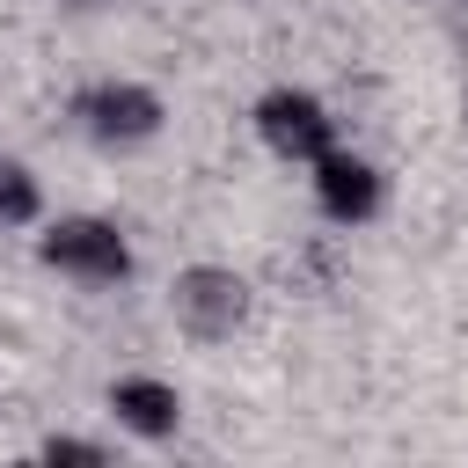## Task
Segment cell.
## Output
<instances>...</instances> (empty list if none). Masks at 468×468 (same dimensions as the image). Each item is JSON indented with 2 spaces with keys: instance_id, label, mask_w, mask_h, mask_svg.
<instances>
[{
  "instance_id": "cell-7",
  "label": "cell",
  "mask_w": 468,
  "mask_h": 468,
  "mask_svg": "<svg viewBox=\"0 0 468 468\" xmlns=\"http://www.w3.org/2000/svg\"><path fill=\"white\" fill-rule=\"evenodd\" d=\"M51 205H58V197H51L44 161H37L29 146L0 139V241H29V227H37Z\"/></svg>"
},
{
  "instance_id": "cell-6",
  "label": "cell",
  "mask_w": 468,
  "mask_h": 468,
  "mask_svg": "<svg viewBox=\"0 0 468 468\" xmlns=\"http://www.w3.org/2000/svg\"><path fill=\"white\" fill-rule=\"evenodd\" d=\"M95 417H102L124 446L161 453V446H176V439L190 431V388H183L168 366L132 358V366H117V373H102V388H95Z\"/></svg>"
},
{
  "instance_id": "cell-4",
  "label": "cell",
  "mask_w": 468,
  "mask_h": 468,
  "mask_svg": "<svg viewBox=\"0 0 468 468\" xmlns=\"http://www.w3.org/2000/svg\"><path fill=\"white\" fill-rule=\"evenodd\" d=\"M241 124H249V146H256L271 168H285V176L314 168L336 139H351V132H344V110H336L314 80H292V73L263 80V88L249 95Z\"/></svg>"
},
{
  "instance_id": "cell-8",
  "label": "cell",
  "mask_w": 468,
  "mask_h": 468,
  "mask_svg": "<svg viewBox=\"0 0 468 468\" xmlns=\"http://www.w3.org/2000/svg\"><path fill=\"white\" fill-rule=\"evenodd\" d=\"M453 124H461V146H468V73H461V95H453Z\"/></svg>"
},
{
  "instance_id": "cell-5",
  "label": "cell",
  "mask_w": 468,
  "mask_h": 468,
  "mask_svg": "<svg viewBox=\"0 0 468 468\" xmlns=\"http://www.w3.org/2000/svg\"><path fill=\"white\" fill-rule=\"evenodd\" d=\"M300 190H307V212L336 234H366L395 212V168L366 139H336L314 168H300Z\"/></svg>"
},
{
  "instance_id": "cell-3",
  "label": "cell",
  "mask_w": 468,
  "mask_h": 468,
  "mask_svg": "<svg viewBox=\"0 0 468 468\" xmlns=\"http://www.w3.org/2000/svg\"><path fill=\"white\" fill-rule=\"evenodd\" d=\"M263 314V285L234 256H183L161 278V322L190 351H234Z\"/></svg>"
},
{
  "instance_id": "cell-2",
  "label": "cell",
  "mask_w": 468,
  "mask_h": 468,
  "mask_svg": "<svg viewBox=\"0 0 468 468\" xmlns=\"http://www.w3.org/2000/svg\"><path fill=\"white\" fill-rule=\"evenodd\" d=\"M66 132L73 146H88L95 161H146L168 132H176V102L161 80L132 73V66H102V73H80L66 88Z\"/></svg>"
},
{
  "instance_id": "cell-1",
  "label": "cell",
  "mask_w": 468,
  "mask_h": 468,
  "mask_svg": "<svg viewBox=\"0 0 468 468\" xmlns=\"http://www.w3.org/2000/svg\"><path fill=\"white\" fill-rule=\"evenodd\" d=\"M22 256H29L51 285L88 292V300L132 292L139 271H146V263H139V234H132V219L102 212V205H51V212L29 227Z\"/></svg>"
}]
</instances>
